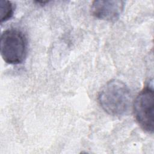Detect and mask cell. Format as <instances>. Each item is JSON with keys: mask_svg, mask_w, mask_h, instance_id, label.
<instances>
[{"mask_svg": "<svg viewBox=\"0 0 154 154\" xmlns=\"http://www.w3.org/2000/svg\"><path fill=\"white\" fill-rule=\"evenodd\" d=\"M124 6L125 2L120 0L94 1L91 6V12L97 19L115 21L119 18Z\"/></svg>", "mask_w": 154, "mask_h": 154, "instance_id": "cell-4", "label": "cell"}, {"mask_svg": "<svg viewBox=\"0 0 154 154\" xmlns=\"http://www.w3.org/2000/svg\"><path fill=\"white\" fill-rule=\"evenodd\" d=\"M135 119L141 128L148 133L154 130V93L153 87L147 86L137 95L133 105Z\"/></svg>", "mask_w": 154, "mask_h": 154, "instance_id": "cell-3", "label": "cell"}, {"mask_svg": "<svg viewBox=\"0 0 154 154\" xmlns=\"http://www.w3.org/2000/svg\"><path fill=\"white\" fill-rule=\"evenodd\" d=\"M14 11L13 5L8 1L1 0L0 2V20L2 23L10 19Z\"/></svg>", "mask_w": 154, "mask_h": 154, "instance_id": "cell-5", "label": "cell"}, {"mask_svg": "<svg viewBox=\"0 0 154 154\" xmlns=\"http://www.w3.org/2000/svg\"><path fill=\"white\" fill-rule=\"evenodd\" d=\"M1 55L10 64L22 63L26 55L27 42L23 33L17 29H8L1 35Z\"/></svg>", "mask_w": 154, "mask_h": 154, "instance_id": "cell-2", "label": "cell"}, {"mask_svg": "<svg viewBox=\"0 0 154 154\" xmlns=\"http://www.w3.org/2000/svg\"><path fill=\"white\" fill-rule=\"evenodd\" d=\"M131 96L128 86L119 79L106 83L98 94L101 108L108 114L120 116L125 114L130 106Z\"/></svg>", "mask_w": 154, "mask_h": 154, "instance_id": "cell-1", "label": "cell"}]
</instances>
